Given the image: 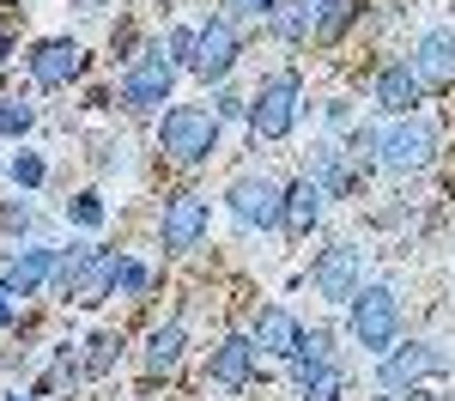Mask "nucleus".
I'll return each instance as SVG.
<instances>
[{"mask_svg": "<svg viewBox=\"0 0 455 401\" xmlns=\"http://www.w3.org/2000/svg\"><path fill=\"white\" fill-rule=\"evenodd\" d=\"M347 334H352L358 353L383 359L388 347L407 334V304H401V292L395 286H358V298L347 304Z\"/></svg>", "mask_w": 455, "mask_h": 401, "instance_id": "1", "label": "nucleus"}, {"mask_svg": "<svg viewBox=\"0 0 455 401\" xmlns=\"http://www.w3.org/2000/svg\"><path fill=\"white\" fill-rule=\"evenodd\" d=\"M176 61L164 43H152V49H140V55H128V68H122V79H116V98H122V109L128 116H164V104H171L176 92Z\"/></svg>", "mask_w": 455, "mask_h": 401, "instance_id": "2", "label": "nucleus"}, {"mask_svg": "<svg viewBox=\"0 0 455 401\" xmlns=\"http://www.w3.org/2000/svg\"><path fill=\"white\" fill-rule=\"evenodd\" d=\"M219 134H225V122L207 104H171L158 116V152L171 164H188V171L207 164L212 152H219Z\"/></svg>", "mask_w": 455, "mask_h": 401, "instance_id": "3", "label": "nucleus"}, {"mask_svg": "<svg viewBox=\"0 0 455 401\" xmlns=\"http://www.w3.org/2000/svg\"><path fill=\"white\" fill-rule=\"evenodd\" d=\"M116 274H122V250L73 244L55 261V292L73 298V304H104V298H116Z\"/></svg>", "mask_w": 455, "mask_h": 401, "instance_id": "4", "label": "nucleus"}, {"mask_svg": "<svg viewBox=\"0 0 455 401\" xmlns=\"http://www.w3.org/2000/svg\"><path fill=\"white\" fill-rule=\"evenodd\" d=\"M437 122H425V116H383V140H377V171L388 177H419L437 164Z\"/></svg>", "mask_w": 455, "mask_h": 401, "instance_id": "5", "label": "nucleus"}, {"mask_svg": "<svg viewBox=\"0 0 455 401\" xmlns=\"http://www.w3.org/2000/svg\"><path fill=\"white\" fill-rule=\"evenodd\" d=\"M298 116H304V79L291 68H280V73H267L255 92H249V134L255 140H285L291 128H298Z\"/></svg>", "mask_w": 455, "mask_h": 401, "instance_id": "6", "label": "nucleus"}, {"mask_svg": "<svg viewBox=\"0 0 455 401\" xmlns=\"http://www.w3.org/2000/svg\"><path fill=\"white\" fill-rule=\"evenodd\" d=\"M450 365L455 359H450L443 341H407V334H401L383 359H377V389H383V396H413L425 377H443Z\"/></svg>", "mask_w": 455, "mask_h": 401, "instance_id": "7", "label": "nucleus"}, {"mask_svg": "<svg viewBox=\"0 0 455 401\" xmlns=\"http://www.w3.org/2000/svg\"><path fill=\"white\" fill-rule=\"evenodd\" d=\"M225 213L237 231H280L285 225V182L267 171H243L225 188Z\"/></svg>", "mask_w": 455, "mask_h": 401, "instance_id": "8", "label": "nucleus"}, {"mask_svg": "<svg viewBox=\"0 0 455 401\" xmlns=\"http://www.w3.org/2000/svg\"><path fill=\"white\" fill-rule=\"evenodd\" d=\"M207 195H195V188H176L164 195V207H158V244L164 255H188L201 250V237H207Z\"/></svg>", "mask_w": 455, "mask_h": 401, "instance_id": "9", "label": "nucleus"}, {"mask_svg": "<svg viewBox=\"0 0 455 401\" xmlns=\"http://www.w3.org/2000/svg\"><path fill=\"white\" fill-rule=\"evenodd\" d=\"M364 250L358 244H328V250L310 261V286L328 298V304H352L358 298V286H364Z\"/></svg>", "mask_w": 455, "mask_h": 401, "instance_id": "10", "label": "nucleus"}, {"mask_svg": "<svg viewBox=\"0 0 455 401\" xmlns=\"http://www.w3.org/2000/svg\"><path fill=\"white\" fill-rule=\"evenodd\" d=\"M304 177L322 182L328 201H352V195H364V164H352L340 140H310V152H304Z\"/></svg>", "mask_w": 455, "mask_h": 401, "instance_id": "11", "label": "nucleus"}, {"mask_svg": "<svg viewBox=\"0 0 455 401\" xmlns=\"http://www.w3.org/2000/svg\"><path fill=\"white\" fill-rule=\"evenodd\" d=\"M237 55H243V43H237V25L219 12V19H201V43H195V79L201 85H225L231 68H237Z\"/></svg>", "mask_w": 455, "mask_h": 401, "instance_id": "12", "label": "nucleus"}, {"mask_svg": "<svg viewBox=\"0 0 455 401\" xmlns=\"http://www.w3.org/2000/svg\"><path fill=\"white\" fill-rule=\"evenodd\" d=\"M371 104H377V116H419L425 79L413 73V61H407V55H395V61H383V68H377V79H371Z\"/></svg>", "mask_w": 455, "mask_h": 401, "instance_id": "13", "label": "nucleus"}, {"mask_svg": "<svg viewBox=\"0 0 455 401\" xmlns=\"http://www.w3.org/2000/svg\"><path fill=\"white\" fill-rule=\"evenodd\" d=\"M25 68H31V85L61 92V85H73V79L85 73V49H79L73 36H43L31 55H25Z\"/></svg>", "mask_w": 455, "mask_h": 401, "instance_id": "14", "label": "nucleus"}, {"mask_svg": "<svg viewBox=\"0 0 455 401\" xmlns=\"http://www.w3.org/2000/svg\"><path fill=\"white\" fill-rule=\"evenodd\" d=\"M255 371H261L255 341H249V334H225V341L212 347V359H207V389L237 396V389H249V383H255Z\"/></svg>", "mask_w": 455, "mask_h": 401, "instance_id": "15", "label": "nucleus"}, {"mask_svg": "<svg viewBox=\"0 0 455 401\" xmlns=\"http://www.w3.org/2000/svg\"><path fill=\"white\" fill-rule=\"evenodd\" d=\"M55 261H61L55 244H25V250L6 261V274H0L6 298H36L43 286H55Z\"/></svg>", "mask_w": 455, "mask_h": 401, "instance_id": "16", "label": "nucleus"}, {"mask_svg": "<svg viewBox=\"0 0 455 401\" xmlns=\"http://www.w3.org/2000/svg\"><path fill=\"white\" fill-rule=\"evenodd\" d=\"M413 73L425 79V92H437V85H455V25H431V31H419V43H413Z\"/></svg>", "mask_w": 455, "mask_h": 401, "instance_id": "17", "label": "nucleus"}, {"mask_svg": "<svg viewBox=\"0 0 455 401\" xmlns=\"http://www.w3.org/2000/svg\"><path fill=\"white\" fill-rule=\"evenodd\" d=\"M249 341H255V353H267V359H291L298 341H304V323H298L285 304H261L255 323H249Z\"/></svg>", "mask_w": 455, "mask_h": 401, "instance_id": "18", "label": "nucleus"}, {"mask_svg": "<svg viewBox=\"0 0 455 401\" xmlns=\"http://www.w3.org/2000/svg\"><path fill=\"white\" fill-rule=\"evenodd\" d=\"M322 213H328V188H322V182H310V177L285 182V225H280V231L310 237L315 225H322Z\"/></svg>", "mask_w": 455, "mask_h": 401, "instance_id": "19", "label": "nucleus"}, {"mask_svg": "<svg viewBox=\"0 0 455 401\" xmlns=\"http://www.w3.org/2000/svg\"><path fill=\"white\" fill-rule=\"evenodd\" d=\"M182 353H188V328H182V317H171V323H158L152 334H146V347H140L146 377H171L176 365H182Z\"/></svg>", "mask_w": 455, "mask_h": 401, "instance_id": "20", "label": "nucleus"}, {"mask_svg": "<svg viewBox=\"0 0 455 401\" xmlns=\"http://www.w3.org/2000/svg\"><path fill=\"white\" fill-rule=\"evenodd\" d=\"M291 389H304L310 377H322L328 365H334V334L328 328H304V341H298V353H291Z\"/></svg>", "mask_w": 455, "mask_h": 401, "instance_id": "21", "label": "nucleus"}, {"mask_svg": "<svg viewBox=\"0 0 455 401\" xmlns=\"http://www.w3.org/2000/svg\"><path fill=\"white\" fill-rule=\"evenodd\" d=\"M267 31L280 36V43H310V36H315V12H310V0H280V6L267 12Z\"/></svg>", "mask_w": 455, "mask_h": 401, "instance_id": "22", "label": "nucleus"}, {"mask_svg": "<svg viewBox=\"0 0 455 401\" xmlns=\"http://www.w3.org/2000/svg\"><path fill=\"white\" fill-rule=\"evenodd\" d=\"M315 12V43H340L358 25V0H310Z\"/></svg>", "mask_w": 455, "mask_h": 401, "instance_id": "23", "label": "nucleus"}, {"mask_svg": "<svg viewBox=\"0 0 455 401\" xmlns=\"http://www.w3.org/2000/svg\"><path fill=\"white\" fill-rule=\"evenodd\" d=\"M122 347H128V341H122L116 328L92 334V341H85V359H79V377H109V365L122 359Z\"/></svg>", "mask_w": 455, "mask_h": 401, "instance_id": "24", "label": "nucleus"}, {"mask_svg": "<svg viewBox=\"0 0 455 401\" xmlns=\"http://www.w3.org/2000/svg\"><path fill=\"white\" fill-rule=\"evenodd\" d=\"M104 219H109V207H104L98 188H85V195H73V201H68V225H79V231H98Z\"/></svg>", "mask_w": 455, "mask_h": 401, "instance_id": "25", "label": "nucleus"}, {"mask_svg": "<svg viewBox=\"0 0 455 401\" xmlns=\"http://www.w3.org/2000/svg\"><path fill=\"white\" fill-rule=\"evenodd\" d=\"M36 109L25 98H0V140H19V134H31Z\"/></svg>", "mask_w": 455, "mask_h": 401, "instance_id": "26", "label": "nucleus"}, {"mask_svg": "<svg viewBox=\"0 0 455 401\" xmlns=\"http://www.w3.org/2000/svg\"><path fill=\"white\" fill-rule=\"evenodd\" d=\"M340 396H347V371H340V365H328L322 377H310V383L298 389V401H340Z\"/></svg>", "mask_w": 455, "mask_h": 401, "instance_id": "27", "label": "nucleus"}, {"mask_svg": "<svg viewBox=\"0 0 455 401\" xmlns=\"http://www.w3.org/2000/svg\"><path fill=\"white\" fill-rule=\"evenodd\" d=\"M116 292H122V298H146V292H152V268H146V261H134V255H122Z\"/></svg>", "mask_w": 455, "mask_h": 401, "instance_id": "28", "label": "nucleus"}, {"mask_svg": "<svg viewBox=\"0 0 455 401\" xmlns=\"http://www.w3.org/2000/svg\"><path fill=\"white\" fill-rule=\"evenodd\" d=\"M195 43H201V25H176V31L164 36V49H171L176 68H195Z\"/></svg>", "mask_w": 455, "mask_h": 401, "instance_id": "29", "label": "nucleus"}, {"mask_svg": "<svg viewBox=\"0 0 455 401\" xmlns=\"http://www.w3.org/2000/svg\"><path fill=\"white\" fill-rule=\"evenodd\" d=\"M6 177L19 182V188H36V182L49 177V164H43L36 152H12V164H6Z\"/></svg>", "mask_w": 455, "mask_h": 401, "instance_id": "30", "label": "nucleus"}, {"mask_svg": "<svg viewBox=\"0 0 455 401\" xmlns=\"http://www.w3.org/2000/svg\"><path fill=\"white\" fill-rule=\"evenodd\" d=\"M212 116H219V122H237V116H249V98H237L231 85H219V92H212Z\"/></svg>", "mask_w": 455, "mask_h": 401, "instance_id": "31", "label": "nucleus"}, {"mask_svg": "<svg viewBox=\"0 0 455 401\" xmlns=\"http://www.w3.org/2000/svg\"><path fill=\"white\" fill-rule=\"evenodd\" d=\"M274 6H280V0H225V19H261V25H267Z\"/></svg>", "mask_w": 455, "mask_h": 401, "instance_id": "32", "label": "nucleus"}, {"mask_svg": "<svg viewBox=\"0 0 455 401\" xmlns=\"http://www.w3.org/2000/svg\"><path fill=\"white\" fill-rule=\"evenodd\" d=\"M322 116H328V128H352V104H347V98H328Z\"/></svg>", "mask_w": 455, "mask_h": 401, "instance_id": "33", "label": "nucleus"}, {"mask_svg": "<svg viewBox=\"0 0 455 401\" xmlns=\"http://www.w3.org/2000/svg\"><path fill=\"white\" fill-rule=\"evenodd\" d=\"M0 328H12V298H6V286H0Z\"/></svg>", "mask_w": 455, "mask_h": 401, "instance_id": "34", "label": "nucleus"}, {"mask_svg": "<svg viewBox=\"0 0 455 401\" xmlns=\"http://www.w3.org/2000/svg\"><path fill=\"white\" fill-rule=\"evenodd\" d=\"M79 6H85V12H98V6H104V0H79Z\"/></svg>", "mask_w": 455, "mask_h": 401, "instance_id": "35", "label": "nucleus"}, {"mask_svg": "<svg viewBox=\"0 0 455 401\" xmlns=\"http://www.w3.org/2000/svg\"><path fill=\"white\" fill-rule=\"evenodd\" d=\"M383 401H413V396H383Z\"/></svg>", "mask_w": 455, "mask_h": 401, "instance_id": "36", "label": "nucleus"}, {"mask_svg": "<svg viewBox=\"0 0 455 401\" xmlns=\"http://www.w3.org/2000/svg\"><path fill=\"white\" fill-rule=\"evenodd\" d=\"M6 401H25V396H6Z\"/></svg>", "mask_w": 455, "mask_h": 401, "instance_id": "37", "label": "nucleus"}]
</instances>
